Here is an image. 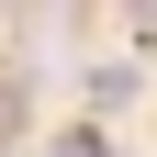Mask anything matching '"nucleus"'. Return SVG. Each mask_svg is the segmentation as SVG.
Instances as JSON below:
<instances>
[{"instance_id":"1","label":"nucleus","mask_w":157,"mask_h":157,"mask_svg":"<svg viewBox=\"0 0 157 157\" xmlns=\"http://www.w3.org/2000/svg\"><path fill=\"white\" fill-rule=\"evenodd\" d=\"M56 157H112V146H101V135H67V146H56Z\"/></svg>"},{"instance_id":"2","label":"nucleus","mask_w":157,"mask_h":157,"mask_svg":"<svg viewBox=\"0 0 157 157\" xmlns=\"http://www.w3.org/2000/svg\"><path fill=\"white\" fill-rule=\"evenodd\" d=\"M11 124H23V101H11V90H0V135H11Z\"/></svg>"}]
</instances>
